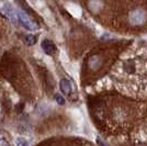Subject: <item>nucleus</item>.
<instances>
[{"label":"nucleus","mask_w":147,"mask_h":146,"mask_svg":"<svg viewBox=\"0 0 147 146\" xmlns=\"http://www.w3.org/2000/svg\"><path fill=\"white\" fill-rule=\"evenodd\" d=\"M17 17H18V21L20 22V24L22 25L24 29H26L28 31H31V32L37 31V29H38L37 24L24 12V11H22V10H17Z\"/></svg>","instance_id":"nucleus-1"},{"label":"nucleus","mask_w":147,"mask_h":146,"mask_svg":"<svg viewBox=\"0 0 147 146\" xmlns=\"http://www.w3.org/2000/svg\"><path fill=\"white\" fill-rule=\"evenodd\" d=\"M0 11L3 16H6L8 19L11 20V22L17 24L18 23V17H17V10L13 8V6L8 1L0 2Z\"/></svg>","instance_id":"nucleus-2"},{"label":"nucleus","mask_w":147,"mask_h":146,"mask_svg":"<svg viewBox=\"0 0 147 146\" xmlns=\"http://www.w3.org/2000/svg\"><path fill=\"white\" fill-rule=\"evenodd\" d=\"M131 23L134 25H141L146 21V12L142 9H137L131 13L129 16Z\"/></svg>","instance_id":"nucleus-3"},{"label":"nucleus","mask_w":147,"mask_h":146,"mask_svg":"<svg viewBox=\"0 0 147 146\" xmlns=\"http://www.w3.org/2000/svg\"><path fill=\"white\" fill-rule=\"evenodd\" d=\"M41 47H42V49L44 51L45 54L53 55L55 53L56 47H55V45H54V43L52 42L51 40H47V39L43 40L42 43H41Z\"/></svg>","instance_id":"nucleus-4"},{"label":"nucleus","mask_w":147,"mask_h":146,"mask_svg":"<svg viewBox=\"0 0 147 146\" xmlns=\"http://www.w3.org/2000/svg\"><path fill=\"white\" fill-rule=\"evenodd\" d=\"M59 87H61V92L65 95V96H69L70 92H71V84L70 81L67 79H61L59 82Z\"/></svg>","instance_id":"nucleus-5"},{"label":"nucleus","mask_w":147,"mask_h":146,"mask_svg":"<svg viewBox=\"0 0 147 146\" xmlns=\"http://www.w3.org/2000/svg\"><path fill=\"white\" fill-rule=\"evenodd\" d=\"M101 64H102V61H101L100 56H97V55L92 56L90 58V62H89V65L91 67V69H94V70L98 69L99 67L101 66Z\"/></svg>","instance_id":"nucleus-6"},{"label":"nucleus","mask_w":147,"mask_h":146,"mask_svg":"<svg viewBox=\"0 0 147 146\" xmlns=\"http://www.w3.org/2000/svg\"><path fill=\"white\" fill-rule=\"evenodd\" d=\"M67 10L71 13L73 16H75V17H78V16L80 14L79 7L76 6V5H74V3H68V5H67Z\"/></svg>","instance_id":"nucleus-7"},{"label":"nucleus","mask_w":147,"mask_h":146,"mask_svg":"<svg viewBox=\"0 0 147 146\" xmlns=\"http://www.w3.org/2000/svg\"><path fill=\"white\" fill-rule=\"evenodd\" d=\"M35 42H36V37L33 36L32 34H29V35L25 36V43H26L28 45H34Z\"/></svg>","instance_id":"nucleus-8"},{"label":"nucleus","mask_w":147,"mask_h":146,"mask_svg":"<svg viewBox=\"0 0 147 146\" xmlns=\"http://www.w3.org/2000/svg\"><path fill=\"white\" fill-rule=\"evenodd\" d=\"M16 144L17 146H29V142L25 140L24 137H18L17 140H16Z\"/></svg>","instance_id":"nucleus-9"},{"label":"nucleus","mask_w":147,"mask_h":146,"mask_svg":"<svg viewBox=\"0 0 147 146\" xmlns=\"http://www.w3.org/2000/svg\"><path fill=\"white\" fill-rule=\"evenodd\" d=\"M55 100L56 102H57V104H59V105H64L65 104V98L63 97V96H61V95H56L55 97Z\"/></svg>","instance_id":"nucleus-10"},{"label":"nucleus","mask_w":147,"mask_h":146,"mask_svg":"<svg viewBox=\"0 0 147 146\" xmlns=\"http://www.w3.org/2000/svg\"><path fill=\"white\" fill-rule=\"evenodd\" d=\"M0 146H9V144L7 143V141L3 140V137L0 139Z\"/></svg>","instance_id":"nucleus-11"},{"label":"nucleus","mask_w":147,"mask_h":146,"mask_svg":"<svg viewBox=\"0 0 147 146\" xmlns=\"http://www.w3.org/2000/svg\"><path fill=\"white\" fill-rule=\"evenodd\" d=\"M3 136H2V134H1V132H0V139H2Z\"/></svg>","instance_id":"nucleus-12"}]
</instances>
